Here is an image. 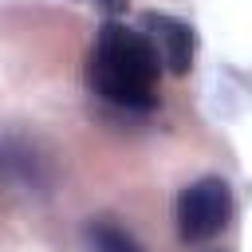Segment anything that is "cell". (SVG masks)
Returning <instances> with one entry per match:
<instances>
[{"label":"cell","mask_w":252,"mask_h":252,"mask_svg":"<svg viewBox=\"0 0 252 252\" xmlns=\"http://www.w3.org/2000/svg\"><path fill=\"white\" fill-rule=\"evenodd\" d=\"M91 87L94 94H102L114 106H130V110H150L158 102V51L150 47V39L118 20H106L98 28L94 51H91Z\"/></svg>","instance_id":"obj_1"},{"label":"cell","mask_w":252,"mask_h":252,"mask_svg":"<svg viewBox=\"0 0 252 252\" xmlns=\"http://www.w3.org/2000/svg\"><path fill=\"white\" fill-rule=\"evenodd\" d=\"M232 189L224 177H197L177 197V232L189 244H201L217 236L232 220Z\"/></svg>","instance_id":"obj_2"},{"label":"cell","mask_w":252,"mask_h":252,"mask_svg":"<svg viewBox=\"0 0 252 252\" xmlns=\"http://www.w3.org/2000/svg\"><path fill=\"white\" fill-rule=\"evenodd\" d=\"M142 35L150 39V47L158 51V63L169 75H185L193 67L197 35L185 20H177L169 12H142Z\"/></svg>","instance_id":"obj_3"},{"label":"cell","mask_w":252,"mask_h":252,"mask_svg":"<svg viewBox=\"0 0 252 252\" xmlns=\"http://www.w3.org/2000/svg\"><path fill=\"white\" fill-rule=\"evenodd\" d=\"M87 236H91V248L94 252H142L138 240L130 232H122L118 224H110V220H94L87 228Z\"/></svg>","instance_id":"obj_4"},{"label":"cell","mask_w":252,"mask_h":252,"mask_svg":"<svg viewBox=\"0 0 252 252\" xmlns=\"http://www.w3.org/2000/svg\"><path fill=\"white\" fill-rule=\"evenodd\" d=\"M75 4H94V8L106 12V16H122V12L130 8V0H75Z\"/></svg>","instance_id":"obj_5"}]
</instances>
